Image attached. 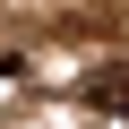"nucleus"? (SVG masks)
I'll return each mask as SVG.
<instances>
[{
    "label": "nucleus",
    "mask_w": 129,
    "mask_h": 129,
    "mask_svg": "<svg viewBox=\"0 0 129 129\" xmlns=\"http://www.w3.org/2000/svg\"><path fill=\"white\" fill-rule=\"evenodd\" d=\"M78 103L120 120V112H129V60H103V69H86V78H78Z\"/></svg>",
    "instance_id": "nucleus-1"
}]
</instances>
